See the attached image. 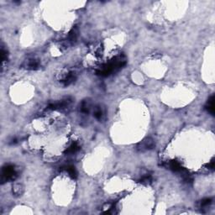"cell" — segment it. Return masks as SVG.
Instances as JSON below:
<instances>
[{"label":"cell","instance_id":"obj_1","mask_svg":"<svg viewBox=\"0 0 215 215\" xmlns=\"http://www.w3.org/2000/svg\"><path fill=\"white\" fill-rule=\"evenodd\" d=\"M125 64V59H124V57H122V56H119L118 58H116V59H114L113 61H112L111 62H109V64L103 66V67L98 72V74L100 75V76H109L110 74H112L113 72H114L120 69V68L123 67Z\"/></svg>","mask_w":215,"mask_h":215},{"label":"cell","instance_id":"obj_2","mask_svg":"<svg viewBox=\"0 0 215 215\" xmlns=\"http://www.w3.org/2000/svg\"><path fill=\"white\" fill-rule=\"evenodd\" d=\"M17 177V172L13 165H6L4 166L2 172V176H1V182L2 183L8 181H13Z\"/></svg>","mask_w":215,"mask_h":215},{"label":"cell","instance_id":"obj_3","mask_svg":"<svg viewBox=\"0 0 215 215\" xmlns=\"http://www.w3.org/2000/svg\"><path fill=\"white\" fill-rule=\"evenodd\" d=\"M155 146V142L151 138H146L145 139H143L141 142H139L137 145V150L139 151H146L154 148Z\"/></svg>","mask_w":215,"mask_h":215},{"label":"cell","instance_id":"obj_4","mask_svg":"<svg viewBox=\"0 0 215 215\" xmlns=\"http://www.w3.org/2000/svg\"><path fill=\"white\" fill-rule=\"evenodd\" d=\"M72 103V99L67 98L65 99L61 100L60 102L55 103H50L49 106L47 107V109H50V110H56V109H66V107H68Z\"/></svg>","mask_w":215,"mask_h":215},{"label":"cell","instance_id":"obj_5","mask_svg":"<svg viewBox=\"0 0 215 215\" xmlns=\"http://www.w3.org/2000/svg\"><path fill=\"white\" fill-rule=\"evenodd\" d=\"M40 66V61L35 58L26 60L24 63V67L28 70H36Z\"/></svg>","mask_w":215,"mask_h":215},{"label":"cell","instance_id":"obj_6","mask_svg":"<svg viewBox=\"0 0 215 215\" xmlns=\"http://www.w3.org/2000/svg\"><path fill=\"white\" fill-rule=\"evenodd\" d=\"M77 36H78V30L76 28H73L72 30L70 31L69 35H68V38L66 40V41H67L66 46H69L71 44H72L73 42H75Z\"/></svg>","mask_w":215,"mask_h":215},{"label":"cell","instance_id":"obj_7","mask_svg":"<svg viewBox=\"0 0 215 215\" xmlns=\"http://www.w3.org/2000/svg\"><path fill=\"white\" fill-rule=\"evenodd\" d=\"M168 167L171 170H172L173 172H180L182 171V167L181 164L179 163L177 161H171L168 163Z\"/></svg>","mask_w":215,"mask_h":215},{"label":"cell","instance_id":"obj_8","mask_svg":"<svg viewBox=\"0 0 215 215\" xmlns=\"http://www.w3.org/2000/svg\"><path fill=\"white\" fill-rule=\"evenodd\" d=\"M76 80V75L74 72H69L66 76L65 78L62 80V83L66 85V86H68L70 84L74 82Z\"/></svg>","mask_w":215,"mask_h":215},{"label":"cell","instance_id":"obj_9","mask_svg":"<svg viewBox=\"0 0 215 215\" xmlns=\"http://www.w3.org/2000/svg\"><path fill=\"white\" fill-rule=\"evenodd\" d=\"M206 109L209 111L211 114H214L215 108H214V96L213 95L209 100H208V103L206 104Z\"/></svg>","mask_w":215,"mask_h":215},{"label":"cell","instance_id":"obj_10","mask_svg":"<svg viewBox=\"0 0 215 215\" xmlns=\"http://www.w3.org/2000/svg\"><path fill=\"white\" fill-rule=\"evenodd\" d=\"M91 109V103L89 100H85L83 101L81 104V112L83 113H88Z\"/></svg>","mask_w":215,"mask_h":215},{"label":"cell","instance_id":"obj_11","mask_svg":"<svg viewBox=\"0 0 215 215\" xmlns=\"http://www.w3.org/2000/svg\"><path fill=\"white\" fill-rule=\"evenodd\" d=\"M80 149V146L79 145L77 144L76 142H74L72 143L71 146L66 149V150L65 151V154H73V153L76 152L78 150Z\"/></svg>","mask_w":215,"mask_h":215},{"label":"cell","instance_id":"obj_12","mask_svg":"<svg viewBox=\"0 0 215 215\" xmlns=\"http://www.w3.org/2000/svg\"><path fill=\"white\" fill-rule=\"evenodd\" d=\"M13 192L15 196H21L24 192V187L22 184H15L13 187Z\"/></svg>","mask_w":215,"mask_h":215},{"label":"cell","instance_id":"obj_13","mask_svg":"<svg viewBox=\"0 0 215 215\" xmlns=\"http://www.w3.org/2000/svg\"><path fill=\"white\" fill-rule=\"evenodd\" d=\"M66 171L69 173V175L72 177H73V178H76V176H77V172H76L75 167L72 166V165H67V166H66Z\"/></svg>","mask_w":215,"mask_h":215},{"label":"cell","instance_id":"obj_14","mask_svg":"<svg viewBox=\"0 0 215 215\" xmlns=\"http://www.w3.org/2000/svg\"><path fill=\"white\" fill-rule=\"evenodd\" d=\"M103 116V109H101L100 107H97L96 109H95V111H94V117H95L97 119H101Z\"/></svg>","mask_w":215,"mask_h":215},{"label":"cell","instance_id":"obj_15","mask_svg":"<svg viewBox=\"0 0 215 215\" xmlns=\"http://www.w3.org/2000/svg\"><path fill=\"white\" fill-rule=\"evenodd\" d=\"M211 202H212V200H211L210 198L202 199V201L200 202V208H202V209L206 208V207H208L209 205H210V204H211Z\"/></svg>","mask_w":215,"mask_h":215},{"label":"cell","instance_id":"obj_16","mask_svg":"<svg viewBox=\"0 0 215 215\" xmlns=\"http://www.w3.org/2000/svg\"><path fill=\"white\" fill-rule=\"evenodd\" d=\"M152 181V177L150 175H146L142 176V178L140 179V182L141 183H150Z\"/></svg>","mask_w":215,"mask_h":215},{"label":"cell","instance_id":"obj_17","mask_svg":"<svg viewBox=\"0 0 215 215\" xmlns=\"http://www.w3.org/2000/svg\"><path fill=\"white\" fill-rule=\"evenodd\" d=\"M7 56H8V54H7L6 51L2 48V50H1V60H2V62H3L4 61H6Z\"/></svg>","mask_w":215,"mask_h":215},{"label":"cell","instance_id":"obj_18","mask_svg":"<svg viewBox=\"0 0 215 215\" xmlns=\"http://www.w3.org/2000/svg\"><path fill=\"white\" fill-rule=\"evenodd\" d=\"M208 167H209V169L214 168V161H213V160H212V161H210V163H209V164H208Z\"/></svg>","mask_w":215,"mask_h":215}]
</instances>
